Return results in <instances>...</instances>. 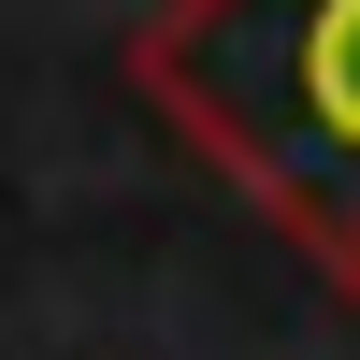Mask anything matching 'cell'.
<instances>
[{
  "label": "cell",
  "instance_id": "1",
  "mask_svg": "<svg viewBox=\"0 0 360 360\" xmlns=\"http://www.w3.org/2000/svg\"><path fill=\"white\" fill-rule=\"evenodd\" d=\"M130 86L360 303V0H159Z\"/></svg>",
  "mask_w": 360,
  "mask_h": 360
}]
</instances>
